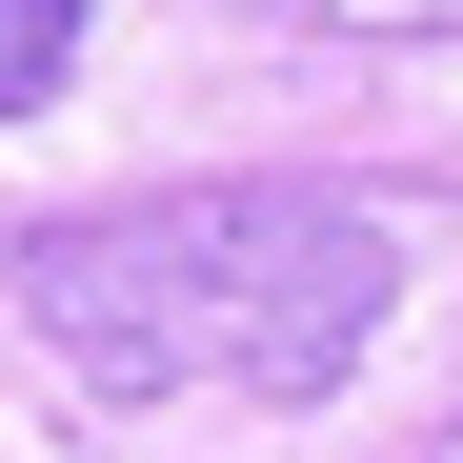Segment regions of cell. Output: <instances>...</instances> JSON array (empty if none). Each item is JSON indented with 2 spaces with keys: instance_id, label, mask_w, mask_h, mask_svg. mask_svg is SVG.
Masks as SVG:
<instances>
[{
  "instance_id": "obj_2",
  "label": "cell",
  "mask_w": 463,
  "mask_h": 463,
  "mask_svg": "<svg viewBox=\"0 0 463 463\" xmlns=\"http://www.w3.org/2000/svg\"><path fill=\"white\" fill-rule=\"evenodd\" d=\"M81 81V0H0V121H41Z\"/></svg>"
},
{
  "instance_id": "obj_1",
  "label": "cell",
  "mask_w": 463,
  "mask_h": 463,
  "mask_svg": "<svg viewBox=\"0 0 463 463\" xmlns=\"http://www.w3.org/2000/svg\"><path fill=\"white\" fill-rule=\"evenodd\" d=\"M0 282L41 363L101 403H343L403 302V242L343 182H141L81 222H21Z\"/></svg>"
},
{
  "instance_id": "obj_3",
  "label": "cell",
  "mask_w": 463,
  "mask_h": 463,
  "mask_svg": "<svg viewBox=\"0 0 463 463\" xmlns=\"http://www.w3.org/2000/svg\"><path fill=\"white\" fill-rule=\"evenodd\" d=\"M242 21H343V41H463V0H242Z\"/></svg>"
},
{
  "instance_id": "obj_4",
  "label": "cell",
  "mask_w": 463,
  "mask_h": 463,
  "mask_svg": "<svg viewBox=\"0 0 463 463\" xmlns=\"http://www.w3.org/2000/svg\"><path fill=\"white\" fill-rule=\"evenodd\" d=\"M423 463H463V403H443V443H423Z\"/></svg>"
}]
</instances>
